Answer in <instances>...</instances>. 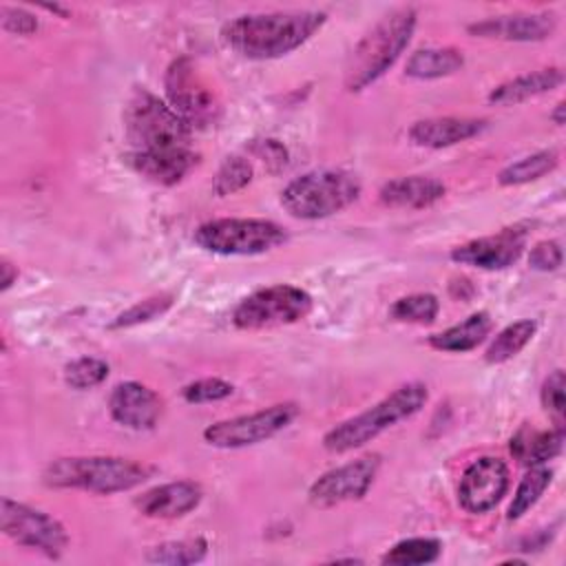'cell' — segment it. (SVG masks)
<instances>
[{"mask_svg": "<svg viewBox=\"0 0 566 566\" xmlns=\"http://www.w3.org/2000/svg\"><path fill=\"white\" fill-rule=\"evenodd\" d=\"M108 411L117 424L133 431H148L161 416V398L150 387L126 380L111 391Z\"/></svg>", "mask_w": 566, "mask_h": 566, "instance_id": "9a60e30c", "label": "cell"}, {"mask_svg": "<svg viewBox=\"0 0 566 566\" xmlns=\"http://www.w3.org/2000/svg\"><path fill=\"white\" fill-rule=\"evenodd\" d=\"M128 164L144 179L159 186H172L179 184L197 166V153L190 146L166 150H130Z\"/></svg>", "mask_w": 566, "mask_h": 566, "instance_id": "e0dca14e", "label": "cell"}, {"mask_svg": "<svg viewBox=\"0 0 566 566\" xmlns=\"http://www.w3.org/2000/svg\"><path fill=\"white\" fill-rule=\"evenodd\" d=\"M486 128V119L475 117H429L409 128V139L424 148H447L480 135Z\"/></svg>", "mask_w": 566, "mask_h": 566, "instance_id": "d6986e66", "label": "cell"}, {"mask_svg": "<svg viewBox=\"0 0 566 566\" xmlns=\"http://www.w3.org/2000/svg\"><path fill=\"white\" fill-rule=\"evenodd\" d=\"M323 11H274L248 13L226 22V44L248 60H274L305 44L323 24Z\"/></svg>", "mask_w": 566, "mask_h": 566, "instance_id": "6da1fadb", "label": "cell"}, {"mask_svg": "<svg viewBox=\"0 0 566 566\" xmlns=\"http://www.w3.org/2000/svg\"><path fill=\"white\" fill-rule=\"evenodd\" d=\"M509 489V467L504 460L493 455H482L473 460L458 486L460 506L469 513H486L500 504Z\"/></svg>", "mask_w": 566, "mask_h": 566, "instance_id": "4fadbf2b", "label": "cell"}, {"mask_svg": "<svg viewBox=\"0 0 566 566\" xmlns=\"http://www.w3.org/2000/svg\"><path fill=\"white\" fill-rule=\"evenodd\" d=\"M312 310V296L296 285H270L248 294L232 312L239 329H263L290 325L305 318Z\"/></svg>", "mask_w": 566, "mask_h": 566, "instance_id": "ba28073f", "label": "cell"}, {"mask_svg": "<svg viewBox=\"0 0 566 566\" xmlns=\"http://www.w3.org/2000/svg\"><path fill=\"white\" fill-rule=\"evenodd\" d=\"M537 329V323L531 318H522L515 321L511 325H506L502 332H497V336L491 340V345L484 352V360L491 365H500L511 360L513 356H517L526 343L533 338Z\"/></svg>", "mask_w": 566, "mask_h": 566, "instance_id": "d4e9b609", "label": "cell"}, {"mask_svg": "<svg viewBox=\"0 0 566 566\" xmlns=\"http://www.w3.org/2000/svg\"><path fill=\"white\" fill-rule=\"evenodd\" d=\"M427 398H429L427 385L422 382L400 385L396 391L385 396L374 407L332 427L323 438V447L332 453H345V451L358 449L371 442L385 429L394 427L396 422L418 413L424 407Z\"/></svg>", "mask_w": 566, "mask_h": 566, "instance_id": "277c9868", "label": "cell"}, {"mask_svg": "<svg viewBox=\"0 0 566 566\" xmlns=\"http://www.w3.org/2000/svg\"><path fill=\"white\" fill-rule=\"evenodd\" d=\"M566 104L564 102H559L557 106H555V111L551 113V119L557 124V126H564V122H566Z\"/></svg>", "mask_w": 566, "mask_h": 566, "instance_id": "ab89813d", "label": "cell"}, {"mask_svg": "<svg viewBox=\"0 0 566 566\" xmlns=\"http://www.w3.org/2000/svg\"><path fill=\"white\" fill-rule=\"evenodd\" d=\"M526 245V230L504 228L497 234L480 237L467 241L451 250V259L460 265H471L478 270H504L513 265Z\"/></svg>", "mask_w": 566, "mask_h": 566, "instance_id": "5bb4252c", "label": "cell"}, {"mask_svg": "<svg viewBox=\"0 0 566 566\" xmlns=\"http://www.w3.org/2000/svg\"><path fill=\"white\" fill-rule=\"evenodd\" d=\"M564 449V427L537 431L531 427H522L511 438V453L517 462L524 467H539L555 455H559Z\"/></svg>", "mask_w": 566, "mask_h": 566, "instance_id": "7402d4cb", "label": "cell"}, {"mask_svg": "<svg viewBox=\"0 0 566 566\" xmlns=\"http://www.w3.org/2000/svg\"><path fill=\"white\" fill-rule=\"evenodd\" d=\"M108 376V365L95 356H82L64 367V382L71 389L84 391L102 385Z\"/></svg>", "mask_w": 566, "mask_h": 566, "instance_id": "4dcf8cb0", "label": "cell"}, {"mask_svg": "<svg viewBox=\"0 0 566 566\" xmlns=\"http://www.w3.org/2000/svg\"><path fill=\"white\" fill-rule=\"evenodd\" d=\"M126 137L133 150H166L190 146V126L157 95L135 88L124 108Z\"/></svg>", "mask_w": 566, "mask_h": 566, "instance_id": "8992f818", "label": "cell"}, {"mask_svg": "<svg viewBox=\"0 0 566 566\" xmlns=\"http://www.w3.org/2000/svg\"><path fill=\"white\" fill-rule=\"evenodd\" d=\"M564 82V71L557 66H548V69H539L533 73H524L517 75L509 82H502L500 86H495L489 93V102L497 104V106H511V104H520L524 99H531L535 95L548 93L553 88H557Z\"/></svg>", "mask_w": 566, "mask_h": 566, "instance_id": "44dd1931", "label": "cell"}, {"mask_svg": "<svg viewBox=\"0 0 566 566\" xmlns=\"http://www.w3.org/2000/svg\"><path fill=\"white\" fill-rule=\"evenodd\" d=\"M0 18H2L4 31H9V33L31 35L38 31V18L22 7H2Z\"/></svg>", "mask_w": 566, "mask_h": 566, "instance_id": "d590c367", "label": "cell"}, {"mask_svg": "<svg viewBox=\"0 0 566 566\" xmlns=\"http://www.w3.org/2000/svg\"><path fill=\"white\" fill-rule=\"evenodd\" d=\"M557 27V15L551 11L537 13H506L493 15L469 24V33L475 38L506 40V42H539L551 38Z\"/></svg>", "mask_w": 566, "mask_h": 566, "instance_id": "2e32d148", "label": "cell"}, {"mask_svg": "<svg viewBox=\"0 0 566 566\" xmlns=\"http://www.w3.org/2000/svg\"><path fill=\"white\" fill-rule=\"evenodd\" d=\"M0 272H2V279H0V290L2 292H7L13 283H15V279H18V268L11 263V261H7V259H2L0 261Z\"/></svg>", "mask_w": 566, "mask_h": 566, "instance_id": "f35d334b", "label": "cell"}, {"mask_svg": "<svg viewBox=\"0 0 566 566\" xmlns=\"http://www.w3.org/2000/svg\"><path fill=\"white\" fill-rule=\"evenodd\" d=\"M440 303L429 292H418L398 298L391 305V316L402 323H433L438 316Z\"/></svg>", "mask_w": 566, "mask_h": 566, "instance_id": "f546056e", "label": "cell"}, {"mask_svg": "<svg viewBox=\"0 0 566 566\" xmlns=\"http://www.w3.org/2000/svg\"><path fill=\"white\" fill-rule=\"evenodd\" d=\"M440 553H442V544L436 537H409L394 544L382 555L380 562L391 566H418V564L436 562Z\"/></svg>", "mask_w": 566, "mask_h": 566, "instance_id": "4316f807", "label": "cell"}, {"mask_svg": "<svg viewBox=\"0 0 566 566\" xmlns=\"http://www.w3.org/2000/svg\"><path fill=\"white\" fill-rule=\"evenodd\" d=\"M166 95L170 108L190 126L206 128L219 115V102L197 66L188 57H177L166 71Z\"/></svg>", "mask_w": 566, "mask_h": 566, "instance_id": "8fae6325", "label": "cell"}, {"mask_svg": "<svg viewBox=\"0 0 566 566\" xmlns=\"http://www.w3.org/2000/svg\"><path fill=\"white\" fill-rule=\"evenodd\" d=\"M252 153L263 161L270 172H279L287 166V150L276 139H259L252 144Z\"/></svg>", "mask_w": 566, "mask_h": 566, "instance_id": "8d00e7d4", "label": "cell"}, {"mask_svg": "<svg viewBox=\"0 0 566 566\" xmlns=\"http://www.w3.org/2000/svg\"><path fill=\"white\" fill-rule=\"evenodd\" d=\"M464 64V55L458 49H418L409 55L405 64V75L416 80H436L460 71Z\"/></svg>", "mask_w": 566, "mask_h": 566, "instance_id": "cb8c5ba5", "label": "cell"}, {"mask_svg": "<svg viewBox=\"0 0 566 566\" xmlns=\"http://www.w3.org/2000/svg\"><path fill=\"white\" fill-rule=\"evenodd\" d=\"M551 480H553V473L544 464L528 467V471L524 473V478L520 480V484L513 493V500L509 506V520L522 517L542 497V493L548 489Z\"/></svg>", "mask_w": 566, "mask_h": 566, "instance_id": "83f0119b", "label": "cell"}, {"mask_svg": "<svg viewBox=\"0 0 566 566\" xmlns=\"http://www.w3.org/2000/svg\"><path fill=\"white\" fill-rule=\"evenodd\" d=\"M285 241V230L268 219H212L195 230V243L223 256H254Z\"/></svg>", "mask_w": 566, "mask_h": 566, "instance_id": "52a82bcc", "label": "cell"}, {"mask_svg": "<svg viewBox=\"0 0 566 566\" xmlns=\"http://www.w3.org/2000/svg\"><path fill=\"white\" fill-rule=\"evenodd\" d=\"M491 329H493V321L489 312H475L467 316L462 323L444 332L431 334L429 345L438 352H469L478 347L489 336Z\"/></svg>", "mask_w": 566, "mask_h": 566, "instance_id": "603a6c76", "label": "cell"}, {"mask_svg": "<svg viewBox=\"0 0 566 566\" xmlns=\"http://www.w3.org/2000/svg\"><path fill=\"white\" fill-rule=\"evenodd\" d=\"M153 475V467L117 455L57 458L42 471V482L53 489H80L111 495L130 491Z\"/></svg>", "mask_w": 566, "mask_h": 566, "instance_id": "7a4b0ae2", "label": "cell"}, {"mask_svg": "<svg viewBox=\"0 0 566 566\" xmlns=\"http://www.w3.org/2000/svg\"><path fill=\"white\" fill-rule=\"evenodd\" d=\"M201 486L192 480H177L155 486L135 500V506L146 517L175 520L195 511L201 502Z\"/></svg>", "mask_w": 566, "mask_h": 566, "instance_id": "ac0fdd59", "label": "cell"}, {"mask_svg": "<svg viewBox=\"0 0 566 566\" xmlns=\"http://www.w3.org/2000/svg\"><path fill=\"white\" fill-rule=\"evenodd\" d=\"M175 296L172 294H155L148 296L135 305H130L128 310H124L122 314H117V318L108 325L111 329H122V327H135L142 323H148L157 316H161L164 312H168V307L172 305Z\"/></svg>", "mask_w": 566, "mask_h": 566, "instance_id": "1f68e13d", "label": "cell"}, {"mask_svg": "<svg viewBox=\"0 0 566 566\" xmlns=\"http://www.w3.org/2000/svg\"><path fill=\"white\" fill-rule=\"evenodd\" d=\"M444 184L424 177V175H409V177H398L387 181L378 197L385 206L391 208H427L433 206L444 197Z\"/></svg>", "mask_w": 566, "mask_h": 566, "instance_id": "ffe728a7", "label": "cell"}, {"mask_svg": "<svg viewBox=\"0 0 566 566\" xmlns=\"http://www.w3.org/2000/svg\"><path fill=\"white\" fill-rule=\"evenodd\" d=\"M528 265L539 272H553L562 265V248L557 241H539L531 254H528Z\"/></svg>", "mask_w": 566, "mask_h": 566, "instance_id": "74e56055", "label": "cell"}, {"mask_svg": "<svg viewBox=\"0 0 566 566\" xmlns=\"http://www.w3.org/2000/svg\"><path fill=\"white\" fill-rule=\"evenodd\" d=\"M208 544L203 537L181 539V542H164L153 546L146 553V562L150 564H170V566H186L197 564L206 557Z\"/></svg>", "mask_w": 566, "mask_h": 566, "instance_id": "f1b7e54d", "label": "cell"}, {"mask_svg": "<svg viewBox=\"0 0 566 566\" xmlns=\"http://www.w3.org/2000/svg\"><path fill=\"white\" fill-rule=\"evenodd\" d=\"M557 161H559V157L555 150L533 153V155L522 157L520 161H513L506 168H502L497 175V184L500 186H520V184L535 181V179L548 175L557 166Z\"/></svg>", "mask_w": 566, "mask_h": 566, "instance_id": "484cf974", "label": "cell"}, {"mask_svg": "<svg viewBox=\"0 0 566 566\" xmlns=\"http://www.w3.org/2000/svg\"><path fill=\"white\" fill-rule=\"evenodd\" d=\"M360 195V181L345 170H312L292 179L281 192V206L294 219H325L347 206Z\"/></svg>", "mask_w": 566, "mask_h": 566, "instance_id": "5b68a950", "label": "cell"}, {"mask_svg": "<svg viewBox=\"0 0 566 566\" xmlns=\"http://www.w3.org/2000/svg\"><path fill=\"white\" fill-rule=\"evenodd\" d=\"M250 179H252V164L245 157L234 155V157H228L217 170L212 179V190L217 197L234 195L237 190L245 188Z\"/></svg>", "mask_w": 566, "mask_h": 566, "instance_id": "d6a6232c", "label": "cell"}, {"mask_svg": "<svg viewBox=\"0 0 566 566\" xmlns=\"http://www.w3.org/2000/svg\"><path fill=\"white\" fill-rule=\"evenodd\" d=\"M298 416L296 402H276L268 409L219 420L203 429V440L217 449H243L281 433Z\"/></svg>", "mask_w": 566, "mask_h": 566, "instance_id": "30bf717a", "label": "cell"}, {"mask_svg": "<svg viewBox=\"0 0 566 566\" xmlns=\"http://www.w3.org/2000/svg\"><path fill=\"white\" fill-rule=\"evenodd\" d=\"M380 469V455L369 453L363 458H356L347 464H340L327 473H323L318 480L312 482L307 495L314 506L327 509L343 502L360 500L374 484Z\"/></svg>", "mask_w": 566, "mask_h": 566, "instance_id": "7c38bea8", "label": "cell"}, {"mask_svg": "<svg viewBox=\"0 0 566 566\" xmlns=\"http://www.w3.org/2000/svg\"><path fill=\"white\" fill-rule=\"evenodd\" d=\"M234 391V387L223 378H201L181 389V396L186 402L201 405V402H214L223 400Z\"/></svg>", "mask_w": 566, "mask_h": 566, "instance_id": "e575fe53", "label": "cell"}, {"mask_svg": "<svg viewBox=\"0 0 566 566\" xmlns=\"http://www.w3.org/2000/svg\"><path fill=\"white\" fill-rule=\"evenodd\" d=\"M0 531L20 546L33 548L51 559H60L69 546V533L60 520L29 504L2 497Z\"/></svg>", "mask_w": 566, "mask_h": 566, "instance_id": "9c48e42d", "label": "cell"}, {"mask_svg": "<svg viewBox=\"0 0 566 566\" xmlns=\"http://www.w3.org/2000/svg\"><path fill=\"white\" fill-rule=\"evenodd\" d=\"M566 378L562 369H555L553 374L546 376V380L542 382V407L548 411V416L555 420V427H564V411H566Z\"/></svg>", "mask_w": 566, "mask_h": 566, "instance_id": "836d02e7", "label": "cell"}, {"mask_svg": "<svg viewBox=\"0 0 566 566\" xmlns=\"http://www.w3.org/2000/svg\"><path fill=\"white\" fill-rule=\"evenodd\" d=\"M416 18L413 7H402L385 15L367 35H363L345 64L347 91H363L394 66L413 35Z\"/></svg>", "mask_w": 566, "mask_h": 566, "instance_id": "3957f363", "label": "cell"}]
</instances>
